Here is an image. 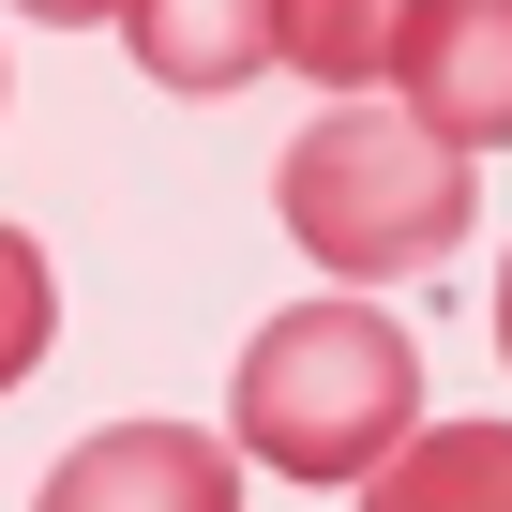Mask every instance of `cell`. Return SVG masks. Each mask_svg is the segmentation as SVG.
I'll return each mask as SVG.
<instances>
[{
  "label": "cell",
  "instance_id": "1",
  "mask_svg": "<svg viewBox=\"0 0 512 512\" xmlns=\"http://www.w3.org/2000/svg\"><path fill=\"white\" fill-rule=\"evenodd\" d=\"M226 437L256 467H287V482H377L422 437V347L377 302H302V317H272L241 347Z\"/></svg>",
  "mask_w": 512,
  "mask_h": 512
},
{
  "label": "cell",
  "instance_id": "2",
  "mask_svg": "<svg viewBox=\"0 0 512 512\" xmlns=\"http://www.w3.org/2000/svg\"><path fill=\"white\" fill-rule=\"evenodd\" d=\"M272 211H287V241L317 256V272L392 287V272H437V256L467 241V211H482V151L422 136L407 106H332V121L287 136Z\"/></svg>",
  "mask_w": 512,
  "mask_h": 512
},
{
  "label": "cell",
  "instance_id": "3",
  "mask_svg": "<svg viewBox=\"0 0 512 512\" xmlns=\"http://www.w3.org/2000/svg\"><path fill=\"white\" fill-rule=\"evenodd\" d=\"M31 512H241V437H196V422H106L76 437Z\"/></svg>",
  "mask_w": 512,
  "mask_h": 512
},
{
  "label": "cell",
  "instance_id": "4",
  "mask_svg": "<svg viewBox=\"0 0 512 512\" xmlns=\"http://www.w3.org/2000/svg\"><path fill=\"white\" fill-rule=\"evenodd\" d=\"M392 91H407L422 136H452V151H512V0H422Z\"/></svg>",
  "mask_w": 512,
  "mask_h": 512
},
{
  "label": "cell",
  "instance_id": "5",
  "mask_svg": "<svg viewBox=\"0 0 512 512\" xmlns=\"http://www.w3.org/2000/svg\"><path fill=\"white\" fill-rule=\"evenodd\" d=\"M121 46H136L151 91H196L211 106V91H241V76L287 61V0H136Z\"/></svg>",
  "mask_w": 512,
  "mask_h": 512
},
{
  "label": "cell",
  "instance_id": "6",
  "mask_svg": "<svg viewBox=\"0 0 512 512\" xmlns=\"http://www.w3.org/2000/svg\"><path fill=\"white\" fill-rule=\"evenodd\" d=\"M362 512H512V422H422L362 482Z\"/></svg>",
  "mask_w": 512,
  "mask_h": 512
},
{
  "label": "cell",
  "instance_id": "7",
  "mask_svg": "<svg viewBox=\"0 0 512 512\" xmlns=\"http://www.w3.org/2000/svg\"><path fill=\"white\" fill-rule=\"evenodd\" d=\"M407 16H422V0H287V61L332 76V91H377L407 61Z\"/></svg>",
  "mask_w": 512,
  "mask_h": 512
},
{
  "label": "cell",
  "instance_id": "8",
  "mask_svg": "<svg viewBox=\"0 0 512 512\" xmlns=\"http://www.w3.org/2000/svg\"><path fill=\"white\" fill-rule=\"evenodd\" d=\"M46 332H61V272H46L31 226H0V392L46 362Z\"/></svg>",
  "mask_w": 512,
  "mask_h": 512
},
{
  "label": "cell",
  "instance_id": "9",
  "mask_svg": "<svg viewBox=\"0 0 512 512\" xmlns=\"http://www.w3.org/2000/svg\"><path fill=\"white\" fill-rule=\"evenodd\" d=\"M16 16H61V31H91V16H136V0H16Z\"/></svg>",
  "mask_w": 512,
  "mask_h": 512
},
{
  "label": "cell",
  "instance_id": "10",
  "mask_svg": "<svg viewBox=\"0 0 512 512\" xmlns=\"http://www.w3.org/2000/svg\"><path fill=\"white\" fill-rule=\"evenodd\" d=\"M497 362H512V272H497Z\"/></svg>",
  "mask_w": 512,
  "mask_h": 512
}]
</instances>
